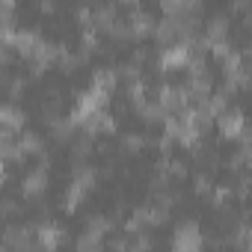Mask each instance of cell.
Listing matches in <instances>:
<instances>
[{
    "label": "cell",
    "instance_id": "obj_1",
    "mask_svg": "<svg viewBox=\"0 0 252 252\" xmlns=\"http://www.w3.org/2000/svg\"><path fill=\"white\" fill-rule=\"evenodd\" d=\"M45 6L36 3V0H12V3H3V21L6 30L15 36H27V33H39V24L45 18Z\"/></svg>",
    "mask_w": 252,
    "mask_h": 252
},
{
    "label": "cell",
    "instance_id": "obj_2",
    "mask_svg": "<svg viewBox=\"0 0 252 252\" xmlns=\"http://www.w3.org/2000/svg\"><path fill=\"white\" fill-rule=\"evenodd\" d=\"M92 217L89 214H83L77 205L74 208H60V211H54L51 214V228H57L60 231V237H71V240H86L89 234H92Z\"/></svg>",
    "mask_w": 252,
    "mask_h": 252
},
{
    "label": "cell",
    "instance_id": "obj_3",
    "mask_svg": "<svg viewBox=\"0 0 252 252\" xmlns=\"http://www.w3.org/2000/svg\"><path fill=\"white\" fill-rule=\"evenodd\" d=\"M163 89L172 95H187L196 89V68L190 60H172L163 65Z\"/></svg>",
    "mask_w": 252,
    "mask_h": 252
},
{
    "label": "cell",
    "instance_id": "obj_4",
    "mask_svg": "<svg viewBox=\"0 0 252 252\" xmlns=\"http://www.w3.org/2000/svg\"><path fill=\"white\" fill-rule=\"evenodd\" d=\"M163 149H166V163L172 169H181V172L196 175V146H190L181 134H169V140L163 143Z\"/></svg>",
    "mask_w": 252,
    "mask_h": 252
},
{
    "label": "cell",
    "instance_id": "obj_5",
    "mask_svg": "<svg viewBox=\"0 0 252 252\" xmlns=\"http://www.w3.org/2000/svg\"><path fill=\"white\" fill-rule=\"evenodd\" d=\"M202 184L205 190H211L214 196L217 193H228V190H243V181L237 175V166H228V163H211L208 172L202 175Z\"/></svg>",
    "mask_w": 252,
    "mask_h": 252
},
{
    "label": "cell",
    "instance_id": "obj_6",
    "mask_svg": "<svg viewBox=\"0 0 252 252\" xmlns=\"http://www.w3.org/2000/svg\"><path fill=\"white\" fill-rule=\"evenodd\" d=\"M146 110L140 107V104H134V107H128L125 113H119L113 122H110V128L119 134V137H125V140H143V131H146Z\"/></svg>",
    "mask_w": 252,
    "mask_h": 252
},
{
    "label": "cell",
    "instance_id": "obj_7",
    "mask_svg": "<svg viewBox=\"0 0 252 252\" xmlns=\"http://www.w3.org/2000/svg\"><path fill=\"white\" fill-rule=\"evenodd\" d=\"M45 172H48V155L39 146H24L18 152V181L30 184L33 178H39Z\"/></svg>",
    "mask_w": 252,
    "mask_h": 252
},
{
    "label": "cell",
    "instance_id": "obj_8",
    "mask_svg": "<svg viewBox=\"0 0 252 252\" xmlns=\"http://www.w3.org/2000/svg\"><path fill=\"white\" fill-rule=\"evenodd\" d=\"M95 83H98V74L92 71V65L86 60H74L68 63V89L65 92H74V95H89L95 92Z\"/></svg>",
    "mask_w": 252,
    "mask_h": 252
},
{
    "label": "cell",
    "instance_id": "obj_9",
    "mask_svg": "<svg viewBox=\"0 0 252 252\" xmlns=\"http://www.w3.org/2000/svg\"><path fill=\"white\" fill-rule=\"evenodd\" d=\"M137 18H140V9L137 3H128V0H116L110 3V12H107V21L116 33H137Z\"/></svg>",
    "mask_w": 252,
    "mask_h": 252
},
{
    "label": "cell",
    "instance_id": "obj_10",
    "mask_svg": "<svg viewBox=\"0 0 252 252\" xmlns=\"http://www.w3.org/2000/svg\"><path fill=\"white\" fill-rule=\"evenodd\" d=\"M246 158V140L240 134H222V140L217 143L214 149V160L217 163H228V166H237L240 160Z\"/></svg>",
    "mask_w": 252,
    "mask_h": 252
},
{
    "label": "cell",
    "instance_id": "obj_11",
    "mask_svg": "<svg viewBox=\"0 0 252 252\" xmlns=\"http://www.w3.org/2000/svg\"><path fill=\"white\" fill-rule=\"evenodd\" d=\"M83 107V98L74 95V92H57L54 98V107H51V119L54 122H71Z\"/></svg>",
    "mask_w": 252,
    "mask_h": 252
},
{
    "label": "cell",
    "instance_id": "obj_12",
    "mask_svg": "<svg viewBox=\"0 0 252 252\" xmlns=\"http://www.w3.org/2000/svg\"><path fill=\"white\" fill-rule=\"evenodd\" d=\"M169 140V119L163 113H149L146 116V131H143V140L140 143H166Z\"/></svg>",
    "mask_w": 252,
    "mask_h": 252
},
{
    "label": "cell",
    "instance_id": "obj_13",
    "mask_svg": "<svg viewBox=\"0 0 252 252\" xmlns=\"http://www.w3.org/2000/svg\"><path fill=\"white\" fill-rule=\"evenodd\" d=\"M137 9H140V18L146 27L160 30V24H169V9L160 0H143V3H137Z\"/></svg>",
    "mask_w": 252,
    "mask_h": 252
},
{
    "label": "cell",
    "instance_id": "obj_14",
    "mask_svg": "<svg viewBox=\"0 0 252 252\" xmlns=\"http://www.w3.org/2000/svg\"><path fill=\"white\" fill-rule=\"evenodd\" d=\"M134 155H137V160H140L146 169H152V172H160V163H166V149H163L160 143H140V146L134 149Z\"/></svg>",
    "mask_w": 252,
    "mask_h": 252
},
{
    "label": "cell",
    "instance_id": "obj_15",
    "mask_svg": "<svg viewBox=\"0 0 252 252\" xmlns=\"http://www.w3.org/2000/svg\"><path fill=\"white\" fill-rule=\"evenodd\" d=\"M0 196H3V208H15V205H21L27 199V184L18 181V178H3Z\"/></svg>",
    "mask_w": 252,
    "mask_h": 252
},
{
    "label": "cell",
    "instance_id": "obj_16",
    "mask_svg": "<svg viewBox=\"0 0 252 252\" xmlns=\"http://www.w3.org/2000/svg\"><path fill=\"white\" fill-rule=\"evenodd\" d=\"M83 60L92 65V71H95V74L116 71V65H113V54H110V51H104V48H95V45H89V51H86V57H83Z\"/></svg>",
    "mask_w": 252,
    "mask_h": 252
},
{
    "label": "cell",
    "instance_id": "obj_17",
    "mask_svg": "<svg viewBox=\"0 0 252 252\" xmlns=\"http://www.w3.org/2000/svg\"><path fill=\"white\" fill-rule=\"evenodd\" d=\"M163 116L169 119V125H175V128H184L187 119H190L184 101H178V98H166V104H163Z\"/></svg>",
    "mask_w": 252,
    "mask_h": 252
},
{
    "label": "cell",
    "instance_id": "obj_18",
    "mask_svg": "<svg viewBox=\"0 0 252 252\" xmlns=\"http://www.w3.org/2000/svg\"><path fill=\"white\" fill-rule=\"evenodd\" d=\"M137 98H140V107L143 110H160L166 104L163 101V89H140Z\"/></svg>",
    "mask_w": 252,
    "mask_h": 252
},
{
    "label": "cell",
    "instance_id": "obj_19",
    "mask_svg": "<svg viewBox=\"0 0 252 252\" xmlns=\"http://www.w3.org/2000/svg\"><path fill=\"white\" fill-rule=\"evenodd\" d=\"M234 71L240 74V80H252V48L234 57Z\"/></svg>",
    "mask_w": 252,
    "mask_h": 252
},
{
    "label": "cell",
    "instance_id": "obj_20",
    "mask_svg": "<svg viewBox=\"0 0 252 252\" xmlns=\"http://www.w3.org/2000/svg\"><path fill=\"white\" fill-rule=\"evenodd\" d=\"M51 252H86L77 240H71V237H60L54 246H51Z\"/></svg>",
    "mask_w": 252,
    "mask_h": 252
}]
</instances>
